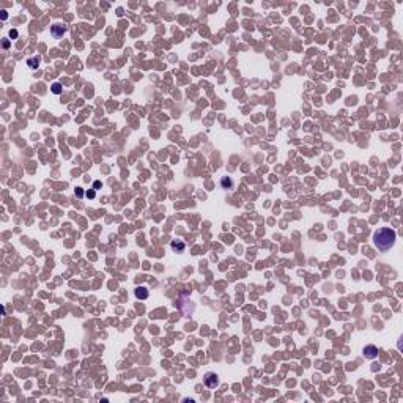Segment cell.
<instances>
[{
  "label": "cell",
  "mask_w": 403,
  "mask_h": 403,
  "mask_svg": "<svg viewBox=\"0 0 403 403\" xmlns=\"http://www.w3.org/2000/svg\"><path fill=\"white\" fill-rule=\"evenodd\" d=\"M101 186H103V184H101V181H95V183H93V189H95V191L99 189Z\"/></svg>",
  "instance_id": "cell-11"
},
{
  "label": "cell",
  "mask_w": 403,
  "mask_h": 403,
  "mask_svg": "<svg viewBox=\"0 0 403 403\" xmlns=\"http://www.w3.org/2000/svg\"><path fill=\"white\" fill-rule=\"evenodd\" d=\"M395 236H397V233H395V230H392V228H387V227L380 228V230H377L373 233V244L378 251L386 252L394 246V243H395Z\"/></svg>",
  "instance_id": "cell-1"
},
{
  "label": "cell",
  "mask_w": 403,
  "mask_h": 403,
  "mask_svg": "<svg viewBox=\"0 0 403 403\" xmlns=\"http://www.w3.org/2000/svg\"><path fill=\"white\" fill-rule=\"evenodd\" d=\"M8 46H10V43H8V41H6V40H5V41H3V47H5V49H6V47H8Z\"/></svg>",
  "instance_id": "cell-13"
},
{
  "label": "cell",
  "mask_w": 403,
  "mask_h": 403,
  "mask_svg": "<svg viewBox=\"0 0 403 403\" xmlns=\"http://www.w3.org/2000/svg\"><path fill=\"white\" fill-rule=\"evenodd\" d=\"M87 197H88V198H93V197H95V189L88 191V192H87Z\"/></svg>",
  "instance_id": "cell-10"
},
{
  "label": "cell",
  "mask_w": 403,
  "mask_h": 403,
  "mask_svg": "<svg viewBox=\"0 0 403 403\" xmlns=\"http://www.w3.org/2000/svg\"><path fill=\"white\" fill-rule=\"evenodd\" d=\"M135 296L139 298V299H146L148 298V290H146L145 287H139L135 290Z\"/></svg>",
  "instance_id": "cell-5"
},
{
  "label": "cell",
  "mask_w": 403,
  "mask_h": 403,
  "mask_svg": "<svg viewBox=\"0 0 403 403\" xmlns=\"http://www.w3.org/2000/svg\"><path fill=\"white\" fill-rule=\"evenodd\" d=\"M52 93H55V95H60L61 93V85L58 84V82H55V84L52 85Z\"/></svg>",
  "instance_id": "cell-9"
},
{
  "label": "cell",
  "mask_w": 403,
  "mask_h": 403,
  "mask_svg": "<svg viewBox=\"0 0 403 403\" xmlns=\"http://www.w3.org/2000/svg\"><path fill=\"white\" fill-rule=\"evenodd\" d=\"M10 36H11V40H14L16 36H17V30H11L10 32Z\"/></svg>",
  "instance_id": "cell-12"
},
{
  "label": "cell",
  "mask_w": 403,
  "mask_h": 403,
  "mask_svg": "<svg viewBox=\"0 0 403 403\" xmlns=\"http://www.w3.org/2000/svg\"><path fill=\"white\" fill-rule=\"evenodd\" d=\"M27 63H29V66H30V68H36V66L40 65V57L29 58V60H27Z\"/></svg>",
  "instance_id": "cell-8"
},
{
  "label": "cell",
  "mask_w": 403,
  "mask_h": 403,
  "mask_svg": "<svg viewBox=\"0 0 403 403\" xmlns=\"http://www.w3.org/2000/svg\"><path fill=\"white\" fill-rule=\"evenodd\" d=\"M203 381H205V386L209 387V389H214V387L219 386V377H217L216 373H213V372H208L205 375Z\"/></svg>",
  "instance_id": "cell-2"
},
{
  "label": "cell",
  "mask_w": 403,
  "mask_h": 403,
  "mask_svg": "<svg viewBox=\"0 0 403 403\" xmlns=\"http://www.w3.org/2000/svg\"><path fill=\"white\" fill-rule=\"evenodd\" d=\"M170 247H172L173 251H177V252H183L186 246H184V243H181V241H172Z\"/></svg>",
  "instance_id": "cell-6"
},
{
  "label": "cell",
  "mask_w": 403,
  "mask_h": 403,
  "mask_svg": "<svg viewBox=\"0 0 403 403\" xmlns=\"http://www.w3.org/2000/svg\"><path fill=\"white\" fill-rule=\"evenodd\" d=\"M66 32V29L63 25L60 24H55V25H52V29H51V33L55 36V38H60V36H63V33Z\"/></svg>",
  "instance_id": "cell-4"
},
{
  "label": "cell",
  "mask_w": 403,
  "mask_h": 403,
  "mask_svg": "<svg viewBox=\"0 0 403 403\" xmlns=\"http://www.w3.org/2000/svg\"><path fill=\"white\" fill-rule=\"evenodd\" d=\"M362 354H364L367 359H375V358H377V354H378V348L375 346V345H367V346L364 348Z\"/></svg>",
  "instance_id": "cell-3"
},
{
  "label": "cell",
  "mask_w": 403,
  "mask_h": 403,
  "mask_svg": "<svg viewBox=\"0 0 403 403\" xmlns=\"http://www.w3.org/2000/svg\"><path fill=\"white\" fill-rule=\"evenodd\" d=\"M221 186H222V187H225V189H227V187L230 189V187H233V181H232L230 178L224 177V178L221 180Z\"/></svg>",
  "instance_id": "cell-7"
}]
</instances>
